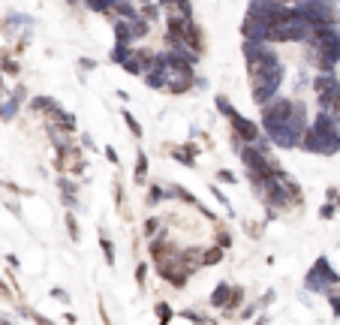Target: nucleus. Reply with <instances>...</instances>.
I'll use <instances>...</instances> for the list:
<instances>
[{
    "instance_id": "nucleus-1",
    "label": "nucleus",
    "mask_w": 340,
    "mask_h": 325,
    "mask_svg": "<svg viewBox=\"0 0 340 325\" xmlns=\"http://www.w3.org/2000/svg\"><path fill=\"white\" fill-rule=\"evenodd\" d=\"M328 283H337V274L331 271V265L325 259H319L313 265V271L307 274V289H325Z\"/></svg>"
},
{
    "instance_id": "nucleus-2",
    "label": "nucleus",
    "mask_w": 340,
    "mask_h": 325,
    "mask_svg": "<svg viewBox=\"0 0 340 325\" xmlns=\"http://www.w3.org/2000/svg\"><path fill=\"white\" fill-rule=\"evenodd\" d=\"M229 121H232V127H235V136H244V142H256V139H259V130H256V124L244 121L238 112H235V115H229Z\"/></svg>"
},
{
    "instance_id": "nucleus-3",
    "label": "nucleus",
    "mask_w": 340,
    "mask_h": 325,
    "mask_svg": "<svg viewBox=\"0 0 340 325\" xmlns=\"http://www.w3.org/2000/svg\"><path fill=\"white\" fill-rule=\"evenodd\" d=\"M51 118H54V124H58L61 130H67V132L75 130V118H72V115H67V112H58V109H54V115H51Z\"/></svg>"
},
{
    "instance_id": "nucleus-4",
    "label": "nucleus",
    "mask_w": 340,
    "mask_h": 325,
    "mask_svg": "<svg viewBox=\"0 0 340 325\" xmlns=\"http://www.w3.org/2000/svg\"><path fill=\"white\" fill-rule=\"evenodd\" d=\"M226 301H229V286L223 283V286H217V289H214V295H211V304H214V307H226Z\"/></svg>"
},
{
    "instance_id": "nucleus-5",
    "label": "nucleus",
    "mask_w": 340,
    "mask_h": 325,
    "mask_svg": "<svg viewBox=\"0 0 340 325\" xmlns=\"http://www.w3.org/2000/svg\"><path fill=\"white\" fill-rule=\"evenodd\" d=\"M199 256H202V265H217V262L223 259V247H211V250H205Z\"/></svg>"
},
{
    "instance_id": "nucleus-6",
    "label": "nucleus",
    "mask_w": 340,
    "mask_h": 325,
    "mask_svg": "<svg viewBox=\"0 0 340 325\" xmlns=\"http://www.w3.org/2000/svg\"><path fill=\"white\" fill-rule=\"evenodd\" d=\"M31 105H34L36 112H42V109H45V112H54V109H58V105H54V99H48V97H36Z\"/></svg>"
},
{
    "instance_id": "nucleus-7",
    "label": "nucleus",
    "mask_w": 340,
    "mask_h": 325,
    "mask_svg": "<svg viewBox=\"0 0 340 325\" xmlns=\"http://www.w3.org/2000/svg\"><path fill=\"white\" fill-rule=\"evenodd\" d=\"M124 121H127V127H130V130H133V136H141V127H138V121L136 118H133V115H130V112H124Z\"/></svg>"
},
{
    "instance_id": "nucleus-8",
    "label": "nucleus",
    "mask_w": 340,
    "mask_h": 325,
    "mask_svg": "<svg viewBox=\"0 0 340 325\" xmlns=\"http://www.w3.org/2000/svg\"><path fill=\"white\" fill-rule=\"evenodd\" d=\"M100 244H102V250H105V262H108V265H115V247H111L105 238H100Z\"/></svg>"
},
{
    "instance_id": "nucleus-9",
    "label": "nucleus",
    "mask_w": 340,
    "mask_h": 325,
    "mask_svg": "<svg viewBox=\"0 0 340 325\" xmlns=\"http://www.w3.org/2000/svg\"><path fill=\"white\" fill-rule=\"evenodd\" d=\"M145 169H148V157H145V154H138V166H136V178H138V181H145Z\"/></svg>"
},
{
    "instance_id": "nucleus-10",
    "label": "nucleus",
    "mask_w": 340,
    "mask_h": 325,
    "mask_svg": "<svg viewBox=\"0 0 340 325\" xmlns=\"http://www.w3.org/2000/svg\"><path fill=\"white\" fill-rule=\"evenodd\" d=\"M157 316H160L163 322H169V319H172V310H169V304H157Z\"/></svg>"
},
{
    "instance_id": "nucleus-11",
    "label": "nucleus",
    "mask_w": 340,
    "mask_h": 325,
    "mask_svg": "<svg viewBox=\"0 0 340 325\" xmlns=\"http://www.w3.org/2000/svg\"><path fill=\"white\" fill-rule=\"evenodd\" d=\"M67 226H69V238H78V223L72 217H67Z\"/></svg>"
},
{
    "instance_id": "nucleus-12",
    "label": "nucleus",
    "mask_w": 340,
    "mask_h": 325,
    "mask_svg": "<svg viewBox=\"0 0 340 325\" xmlns=\"http://www.w3.org/2000/svg\"><path fill=\"white\" fill-rule=\"evenodd\" d=\"M154 229H157V220H148V223H145V235H151Z\"/></svg>"
},
{
    "instance_id": "nucleus-13",
    "label": "nucleus",
    "mask_w": 340,
    "mask_h": 325,
    "mask_svg": "<svg viewBox=\"0 0 340 325\" xmlns=\"http://www.w3.org/2000/svg\"><path fill=\"white\" fill-rule=\"evenodd\" d=\"M0 69H6V72H12V75H15V72H18V64H3Z\"/></svg>"
},
{
    "instance_id": "nucleus-14",
    "label": "nucleus",
    "mask_w": 340,
    "mask_h": 325,
    "mask_svg": "<svg viewBox=\"0 0 340 325\" xmlns=\"http://www.w3.org/2000/svg\"><path fill=\"white\" fill-rule=\"evenodd\" d=\"M331 307H334V316H340V298H337V295L331 298Z\"/></svg>"
},
{
    "instance_id": "nucleus-15",
    "label": "nucleus",
    "mask_w": 340,
    "mask_h": 325,
    "mask_svg": "<svg viewBox=\"0 0 340 325\" xmlns=\"http://www.w3.org/2000/svg\"><path fill=\"white\" fill-rule=\"evenodd\" d=\"M69 3H78V0H69Z\"/></svg>"
}]
</instances>
